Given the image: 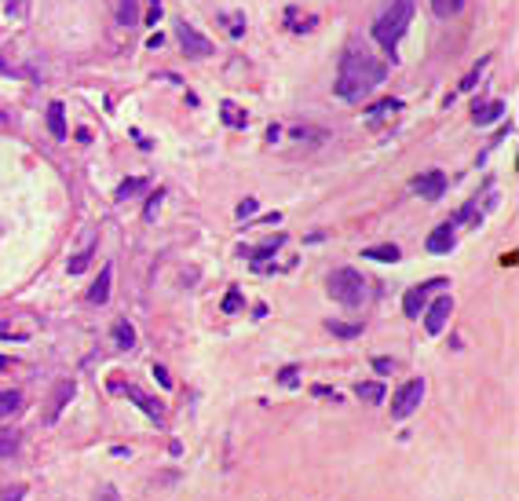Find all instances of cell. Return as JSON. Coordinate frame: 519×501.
<instances>
[{
  "instance_id": "1",
  "label": "cell",
  "mask_w": 519,
  "mask_h": 501,
  "mask_svg": "<svg viewBox=\"0 0 519 501\" xmlns=\"http://www.w3.org/2000/svg\"><path fill=\"white\" fill-rule=\"evenodd\" d=\"M384 77H388L384 62H377L373 55H369V51L351 48V51H347V55L341 59V73H336L333 92L341 95V99H347V103H362L366 95L373 92Z\"/></svg>"
},
{
  "instance_id": "2",
  "label": "cell",
  "mask_w": 519,
  "mask_h": 501,
  "mask_svg": "<svg viewBox=\"0 0 519 501\" xmlns=\"http://www.w3.org/2000/svg\"><path fill=\"white\" fill-rule=\"evenodd\" d=\"M410 18H413V0H391V8L373 23V40L391 51L410 29Z\"/></svg>"
},
{
  "instance_id": "3",
  "label": "cell",
  "mask_w": 519,
  "mask_h": 501,
  "mask_svg": "<svg viewBox=\"0 0 519 501\" xmlns=\"http://www.w3.org/2000/svg\"><path fill=\"white\" fill-rule=\"evenodd\" d=\"M330 296L344 307H358L366 300V279L355 268H336L330 274Z\"/></svg>"
},
{
  "instance_id": "4",
  "label": "cell",
  "mask_w": 519,
  "mask_h": 501,
  "mask_svg": "<svg viewBox=\"0 0 519 501\" xmlns=\"http://www.w3.org/2000/svg\"><path fill=\"white\" fill-rule=\"evenodd\" d=\"M421 399H425V381H406L395 396H391V421H406L413 410L421 407Z\"/></svg>"
},
{
  "instance_id": "5",
  "label": "cell",
  "mask_w": 519,
  "mask_h": 501,
  "mask_svg": "<svg viewBox=\"0 0 519 501\" xmlns=\"http://www.w3.org/2000/svg\"><path fill=\"white\" fill-rule=\"evenodd\" d=\"M176 37H179V44H183V55H187V59H209V55H213V40H209L205 34H198L190 23H179V26H176Z\"/></svg>"
},
{
  "instance_id": "6",
  "label": "cell",
  "mask_w": 519,
  "mask_h": 501,
  "mask_svg": "<svg viewBox=\"0 0 519 501\" xmlns=\"http://www.w3.org/2000/svg\"><path fill=\"white\" fill-rule=\"evenodd\" d=\"M447 285V279H431V282H421V285H413V290L406 293V300H402V311H406V318H421V311H425V304H428V293H436Z\"/></svg>"
},
{
  "instance_id": "7",
  "label": "cell",
  "mask_w": 519,
  "mask_h": 501,
  "mask_svg": "<svg viewBox=\"0 0 519 501\" xmlns=\"http://www.w3.org/2000/svg\"><path fill=\"white\" fill-rule=\"evenodd\" d=\"M124 396H129V402H132V407H139V410L146 413V418L154 421V424H165V407H161L157 399H150V396H146L143 388L129 385V388H124Z\"/></svg>"
},
{
  "instance_id": "8",
  "label": "cell",
  "mask_w": 519,
  "mask_h": 501,
  "mask_svg": "<svg viewBox=\"0 0 519 501\" xmlns=\"http://www.w3.org/2000/svg\"><path fill=\"white\" fill-rule=\"evenodd\" d=\"M413 190H417L421 198L436 201V198H442V194H447V176H442L439 168H431V172H425V176H417V179H413Z\"/></svg>"
},
{
  "instance_id": "9",
  "label": "cell",
  "mask_w": 519,
  "mask_h": 501,
  "mask_svg": "<svg viewBox=\"0 0 519 501\" xmlns=\"http://www.w3.org/2000/svg\"><path fill=\"white\" fill-rule=\"evenodd\" d=\"M450 311H453V300H450V296H439V300L425 311V329H428L431 337H439V333H442V326H447Z\"/></svg>"
},
{
  "instance_id": "10",
  "label": "cell",
  "mask_w": 519,
  "mask_h": 501,
  "mask_svg": "<svg viewBox=\"0 0 519 501\" xmlns=\"http://www.w3.org/2000/svg\"><path fill=\"white\" fill-rule=\"evenodd\" d=\"M453 245H457V234H453V223L447 220L442 227H436V231L428 234L425 249H428V253H436V257H447V253L453 249Z\"/></svg>"
},
{
  "instance_id": "11",
  "label": "cell",
  "mask_w": 519,
  "mask_h": 501,
  "mask_svg": "<svg viewBox=\"0 0 519 501\" xmlns=\"http://www.w3.org/2000/svg\"><path fill=\"white\" fill-rule=\"evenodd\" d=\"M73 391H77V385H73V381H59V385L51 388V402H48V413H44L48 424L59 421V413H62V407H66V402L73 399Z\"/></svg>"
},
{
  "instance_id": "12",
  "label": "cell",
  "mask_w": 519,
  "mask_h": 501,
  "mask_svg": "<svg viewBox=\"0 0 519 501\" xmlns=\"http://www.w3.org/2000/svg\"><path fill=\"white\" fill-rule=\"evenodd\" d=\"M110 282H114V264H107V268H103L99 282H95L92 290H88V300H92V304H107V300H110Z\"/></svg>"
},
{
  "instance_id": "13",
  "label": "cell",
  "mask_w": 519,
  "mask_h": 501,
  "mask_svg": "<svg viewBox=\"0 0 519 501\" xmlns=\"http://www.w3.org/2000/svg\"><path fill=\"white\" fill-rule=\"evenodd\" d=\"M48 129H51V136L55 140H66V114H62V103H51L48 106Z\"/></svg>"
},
{
  "instance_id": "14",
  "label": "cell",
  "mask_w": 519,
  "mask_h": 501,
  "mask_svg": "<svg viewBox=\"0 0 519 501\" xmlns=\"http://www.w3.org/2000/svg\"><path fill=\"white\" fill-rule=\"evenodd\" d=\"M399 114H402V103L399 99H384V103H377L366 117H369V125H380L384 117H399Z\"/></svg>"
},
{
  "instance_id": "15",
  "label": "cell",
  "mask_w": 519,
  "mask_h": 501,
  "mask_svg": "<svg viewBox=\"0 0 519 501\" xmlns=\"http://www.w3.org/2000/svg\"><path fill=\"white\" fill-rule=\"evenodd\" d=\"M18 446H23V435H18L15 428L0 432V457H4V461H12V457L18 454Z\"/></svg>"
},
{
  "instance_id": "16",
  "label": "cell",
  "mask_w": 519,
  "mask_h": 501,
  "mask_svg": "<svg viewBox=\"0 0 519 501\" xmlns=\"http://www.w3.org/2000/svg\"><path fill=\"white\" fill-rule=\"evenodd\" d=\"M114 344H118V348H135V329H132V322H124V318L114 322Z\"/></svg>"
},
{
  "instance_id": "17",
  "label": "cell",
  "mask_w": 519,
  "mask_h": 501,
  "mask_svg": "<svg viewBox=\"0 0 519 501\" xmlns=\"http://www.w3.org/2000/svg\"><path fill=\"white\" fill-rule=\"evenodd\" d=\"M118 23L121 26H135V23H139V0H121V4H118Z\"/></svg>"
},
{
  "instance_id": "18",
  "label": "cell",
  "mask_w": 519,
  "mask_h": 501,
  "mask_svg": "<svg viewBox=\"0 0 519 501\" xmlns=\"http://www.w3.org/2000/svg\"><path fill=\"white\" fill-rule=\"evenodd\" d=\"M501 114H505V103H486L483 110H479V106H475L472 121H475V125H490V121H497V117H501Z\"/></svg>"
},
{
  "instance_id": "19",
  "label": "cell",
  "mask_w": 519,
  "mask_h": 501,
  "mask_svg": "<svg viewBox=\"0 0 519 501\" xmlns=\"http://www.w3.org/2000/svg\"><path fill=\"white\" fill-rule=\"evenodd\" d=\"M355 396L366 399V402H380V399H384V385H373V381H358V385H355Z\"/></svg>"
},
{
  "instance_id": "20",
  "label": "cell",
  "mask_w": 519,
  "mask_h": 501,
  "mask_svg": "<svg viewBox=\"0 0 519 501\" xmlns=\"http://www.w3.org/2000/svg\"><path fill=\"white\" fill-rule=\"evenodd\" d=\"M362 257H369V260H380V264H395V260H399V249H395V245H369V249L362 253Z\"/></svg>"
},
{
  "instance_id": "21",
  "label": "cell",
  "mask_w": 519,
  "mask_h": 501,
  "mask_svg": "<svg viewBox=\"0 0 519 501\" xmlns=\"http://www.w3.org/2000/svg\"><path fill=\"white\" fill-rule=\"evenodd\" d=\"M23 410V396L18 391H0V418H12Z\"/></svg>"
},
{
  "instance_id": "22",
  "label": "cell",
  "mask_w": 519,
  "mask_h": 501,
  "mask_svg": "<svg viewBox=\"0 0 519 501\" xmlns=\"http://www.w3.org/2000/svg\"><path fill=\"white\" fill-rule=\"evenodd\" d=\"M461 8H464V0H431V12H436L439 18H453V15H461Z\"/></svg>"
},
{
  "instance_id": "23",
  "label": "cell",
  "mask_w": 519,
  "mask_h": 501,
  "mask_svg": "<svg viewBox=\"0 0 519 501\" xmlns=\"http://www.w3.org/2000/svg\"><path fill=\"white\" fill-rule=\"evenodd\" d=\"M88 264H92V234H88V238H84V249H81L77 257L70 260V274H81L84 268H88Z\"/></svg>"
},
{
  "instance_id": "24",
  "label": "cell",
  "mask_w": 519,
  "mask_h": 501,
  "mask_svg": "<svg viewBox=\"0 0 519 501\" xmlns=\"http://www.w3.org/2000/svg\"><path fill=\"white\" fill-rule=\"evenodd\" d=\"M282 245H285V238H282V234H278V238H271V242H263V245H260V249H252V253L245 249V253H249V257H252V260H256V264H260V260H267V257H274V249H282Z\"/></svg>"
},
{
  "instance_id": "25",
  "label": "cell",
  "mask_w": 519,
  "mask_h": 501,
  "mask_svg": "<svg viewBox=\"0 0 519 501\" xmlns=\"http://www.w3.org/2000/svg\"><path fill=\"white\" fill-rule=\"evenodd\" d=\"M219 114H224V121H227V125H235V129H245V121H249V117L241 114L235 103H224V106H219Z\"/></svg>"
},
{
  "instance_id": "26",
  "label": "cell",
  "mask_w": 519,
  "mask_h": 501,
  "mask_svg": "<svg viewBox=\"0 0 519 501\" xmlns=\"http://www.w3.org/2000/svg\"><path fill=\"white\" fill-rule=\"evenodd\" d=\"M325 326H330V333L333 337H358V333H362V326H347V322H325Z\"/></svg>"
},
{
  "instance_id": "27",
  "label": "cell",
  "mask_w": 519,
  "mask_h": 501,
  "mask_svg": "<svg viewBox=\"0 0 519 501\" xmlns=\"http://www.w3.org/2000/svg\"><path fill=\"white\" fill-rule=\"evenodd\" d=\"M146 187V179H124V183L118 187V201H124V198H132L135 190H143Z\"/></svg>"
},
{
  "instance_id": "28",
  "label": "cell",
  "mask_w": 519,
  "mask_h": 501,
  "mask_svg": "<svg viewBox=\"0 0 519 501\" xmlns=\"http://www.w3.org/2000/svg\"><path fill=\"white\" fill-rule=\"evenodd\" d=\"M224 311H227V315H238V311H241V293H238V290H227V296H224Z\"/></svg>"
},
{
  "instance_id": "29",
  "label": "cell",
  "mask_w": 519,
  "mask_h": 501,
  "mask_svg": "<svg viewBox=\"0 0 519 501\" xmlns=\"http://www.w3.org/2000/svg\"><path fill=\"white\" fill-rule=\"evenodd\" d=\"M278 385H282V388H296V385H300V373H296V366H285V370L278 373Z\"/></svg>"
},
{
  "instance_id": "30",
  "label": "cell",
  "mask_w": 519,
  "mask_h": 501,
  "mask_svg": "<svg viewBox=\"0 0 519 501\" xmlns=\"http://www.w3.org/2000/svg\"><path fill=\"white\" fill-rule=\"evenodd\" d=\"M0 501H26V487H23V483L4 487V490H0Z\"/></svg>"
},
{
  "instance_id": "31",
  "label": "cell",
  "mask_w": 519,
  "mask_h": 501,
  "mask_svg": "<svg viewBox=\"0 0 519 501\" xmlns=\"http://www.w3.org/2000/svg\"><path fill=\"white\" fill-rule=\"evenodd\" d=\"M252 212H256V198H245V201L238 205V220H249Z\"/></svg>"
},
{
  "instance_id": "32",
  "label": "cell",
  "mask_w": 519,
  "mask_h": 501,
  "mask_svg": "<svg viewBox=\"0 0 519 501\" xmlns=\"http://www.w3.org/2000/svg\"><path fill=\"white\" fill-rule=\"evenodd\" d=\"M373 370L380 373V377H388V373H395V362L391 359H373Z\"/></svg>"
},
{
  "instance_id": "33",
  "label": "cell",
  "mask_w": 519,
  "mask_h": 501,
  "mask_svg": "<svg viewBox=\"0 0 519 501\" xmlns=\"http://www.w3.org/2000/svg\"><path fill=\"white\" fill-rule=\"evenodd\" d=\"M154 377H157V385H161V388H172V373H168L165 366H154Z\"/></svg>"
},
{
  "instance_id": "34",
  "label": "cell",
  "mask_w": 519,
  "mask_h": 501,
  "mask_svg": "<svg viewBox=\"0 0 519 501\" xmlns=\"http://www.w3.org/2000/svg\"><path fill=\"white\" fill-rule=\"evenodd\" d=\"M8 15H26V0H8Z\"/></svg>"
},
{
  "instance_id": "35",
  "label": "cell",
  "mask_w": 519,
  "mask_h": 501,
  "mask_svg": "<svg viewBox=\"0 0 519 501\" xmlns=\"http://www.w3.org/2000/svg\"><path fill=\"white\" fill-rule=\"evenodd\" d=\"M483 66H486V62H479V66H475V70L468 73V77H464V81H461V88H472V84H475V81H479V70H483Z\"/></svg>"
},
{
  "instance_id": "36",
  "label": "cell",
  "mask_w": 519,
  "mask_h": 501,
  "mask_svg": "<svg viewBox=\"0 0 519 501\" xmlns=\"http://www.w3.org/2000/svg\"><path fill=\"white\" fill-rule=\"evenodd\" d=\"M157 18H161V4H157V0H154V4H150V12H146V18H143V23H157Z\"/></svg>"
},
{
  "instance_id": "37",
  "label": "cell",
  "mask_w": 519,
  "mask_h": 501,
  "mask_svg": "<svg viewBox=\"0 0 519 501\" xmlns=\"http://www.w3.org/2000/svg\"><path fill=\"white\" fill-rule=\"evenodd\" d=\"M157 205H161V194H154V198H150V205H146V212H143V216H146V220H154Z\"/></svg>"
},
{
  "instance_id": "38",
  "label": "cell",
  "mask_w": 519,
  "mask_h": 501,
  "mask_svg": "<svg viewBox=\"0 0 519 501\" xmlns=\"http://www.w3.org/2000/svg\"><path fill=\"white\" fill-rule=\"evenodd\" d=\"M95 501H118V490H114V487H103V490H99V498H95Z\"/></svg>"
},
{
  "instance_id": "39",
  "label": "cell",
  "mask_w": 519,
  "mask_h": 501,
  "mask_svg": "<svg viewBox=\"0 0 519 501\" xmlns=\"http://www.w3.org/2000/svg\"><path fill=\"white\" fill-rule=\"evenodd\" d=\"M161 44H165V37H161V34H154L150 40H146V48H161Z\"/></svg>"
}]
</instances>
